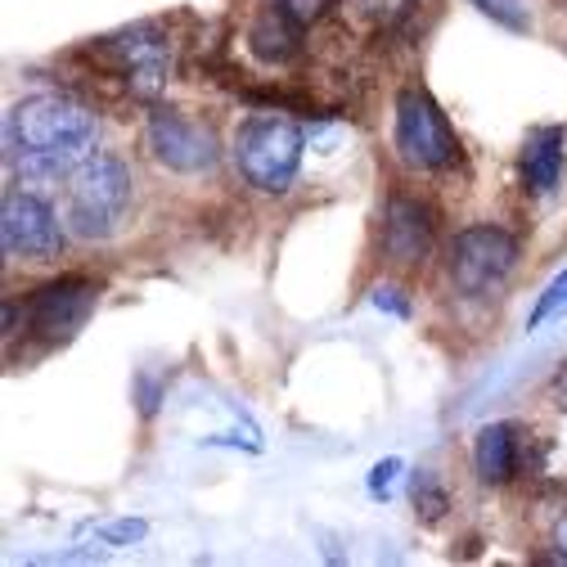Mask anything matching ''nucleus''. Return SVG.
Returning a JSON list of instances; mask_svg holds the SVG:
<instances>
[{
	"label": "nucleus",
	"mask_w": 567,
	"mask_h": 567,
	"mask_svg": "<svg viewBox=\"0 0 567 567\" xmlns=\"http://www.w3.org/2000/svg\"><path fill=\"white\" fill-rule=\"evenodd\" d=\"M131 207V167L117 154H86L68 172V230L109 239Z\"/></svg>",
	"instance_id": "nucleus-3"
},
{
	"label": "nucleus",
	"mask_w": 567,
	"mask_h": 567,
	"mask_svg": "<svg viewBox=\"0 0 567 567\" xmlns=\"http://www.w3.org/2000/svg\"><path fill=\"white\" fill-rule=\"evenodd\" d=\"M396 293H401V289H392V284H379V289H374V298H370V302H374L379 311H392V316H401V320H405V316H410V307H405V302H401Z\"/></svg>",
	"instance_id": "nucleus-19"
},
{
	"label": "nucleus",
	"mask_w": 567,
	"mask_h": 567,
	"mask_svg": "<svg viewBox=\"0 0 567 567\" xmlns=\"http://www.w3.org/2000/svg\"><path fill=\"white\" fill-rule=\"evenodd\" d=\"M298 28H302V23H298L289 10L270 6V10L257 19V28L248 32V41H252V50H257L266 63H284V59L298 54Z\"/></svg>",
	"instance_id": "nucleus-13"
},
{
	"label": "nucleus",
	"mask_w": 567,
	"mask_h": 567,
	"mask_svg": "<svg viewBox=\"0 0 567 567\" xmlns=\"http://www.w3.org/2000/svg\"><path fill=\"white\" fill-rule=\"evenodd\" d=\"M518 261V239L501 226H468L451 239V284L468 298L495 289Z\"/></svg>",
	"instance_id": "nucleus-4"
},
{
	"label": "nucleus",
	"mask_w": 567,
	"mask_h": 567,
	"mask_svg": "<svg viewBox=\"0 0 567 567\" xmlns=\"http://www.w3.org/2000/svg\"><path fill=\"white\" fill-rule=\"evenodd\" d=\"M150 150L167 172H181V176L212 172L221 158L212 126H203V122H194L176 109H154L150 113Z\"/></svg>",
	"instance_id": "nucleus-9"
},
{
	"label": "nucleus",
	"mask_w": 567,
	"mask_h": 567,
	"mask_svg": "<svg viewBox=\"0 0 567 567\" xmlns=\"http://www.w3.org/2000/svg\"><path fill=\"white\" fill-rule=\"evenodd\" d=\"M95 311V284L82 279V275H63V279H50L41 289L23 302V320L37 338L45 342H63L73 338Z\"/></svg>",
	"instance_id": "nucleus-8"
},
{
	"label": "nucleus",
	"mask_w": 567,
	"mask_h": 567,
	"mask_svg": "<svg viewBox=\"0 0 567 567\" xmlns=\"http://www.w3.org/2000/svg\"><path fill=\"white\" fill-rule=\"evenodd\" d=\"M0 239H6V257H23V261H54L63 248L54 207L32 189L6 194V207H0Z\"/></svg>",
	"instance_id": "nucleus-7"
},
{
	"label": "nucleus",
	"mask_w": 567,
	"mask_h": 567,
	"mask_svg": "<svg viewBox=\"0 0 567 567\" xmlns=\"http://www.w3.org/2000/svg\"><path fill=\"white\" fill-rule=\"evenodd\" d=\"M100 50L113 59V68L122 73V82L131 86L135 100H158V91L167 86V73H172V45L154 23H135L117 37H104Z\"/></svg>",
	"instance_id": "nucleus-6"
},
{
	"label": "nucleus",
	"mask_w": 567,
	"mask_h": 567,
	"mask_svg": "<svg viewBox=\"0 0 567 567\" xmlns=\"http://www.w3.org/2000/svg\"><path fill=\"white\" fill-rule=\"evenodd\" d=\"M554 549H558V558L567 563V518H558V527H554Z\"/></svg>",
	"instance_id": "nucleus-20"
},
{
	"label": "nucleus",
	"mask_w": 567,
	"mask_h": 567,
	"mask_svg": "<svg viewBox=\"0 0 567 567\" xmlns=\"http://www.w3.org/2000/svg\"><path fill=\"white\" fill-rule=\"evenodd\" d=\"M383 248L401 266H414V261L429 257V248H433L429 207L414 203V198H392L388 203V217H383Z\"/></svg>",
	"instance_id": "nucleus-10"
},
{
	"label": "nucleus",
	"mask_w": 567,
	"mask_h": 567,
	"mask_svg": "<svg viewBox=\"0 0 567 567\" xmlns=\"http://www.w3.org/2000/svg\"><path fill=\"white\" fill-rule=\"evenodd\" d=\"M554 396H558V405H567V365H563L558 379H554Z\"/></svg>",
	"instance_id": "nucleus-21"
},
{
	"label": "nucleus",
	"mask_w": 567,
	"mask_h": 567,
	"mask_svg": "<svg viewBox=\"0 0 567 567\" xmlns=\"http://www.w3.org/2000/svg\"><path fill=\"white\" fill-rule=\"evenodd\" d=\"M396 473H401V460H379V464L370 468V495H374V501H388Z\"/></svg>",
	"instance_id": "nucleus-17"
},
{
	"label": "nucleus",
	"mask_w": 567,
	"mask_h": 567,
	"mask_svg": "<svg viewBox=\"0 0 567 567\" xmlns=\"http://www.w3.org/2000/svg\"><path fill=\"white\" fill-rule=\"evenodd\" d=\"M95 113L68 95H28L6 117V145L19 163L23 181L45 176L59 181L68 167H78L95 145Z\"/></svg>",
	"instance_id": "nucleus-1"
},
{
	"label": "nucleus",
	"mask_w": 567,
	"mask_h": 567,
	"mask_svg": "<svg viewBox=\"0 0 567 567\" xmlns=\"http://www.w3.org/2000/svg\"><path fill=\"white\" fill-rule=\"evenodd\" d=\"M473 468L486 486H501L518 468V446H514V423H486L473 442Z\"/></svg>",
	"instance_id": "nucleus-11"
},
{
	"label": "nucleus",
	"mask_w": 567,
	"mask_h": 567,
	"mask_svg": "<svg viewBox=\"0 0 567 567\" xmlns=\"http://www.w3.org/2000/svg\"><path fill=\"white\" fill-rule=\"evenodd\" d=\"M275 6H279V10H289L298 23H316V19L333 6V0H275Z\"/></svg>",
	"instance_id": "nucleus-18"
},
{
	"label": "nucleus",
	"mask_w": 567,
	"mask_h": 567,
	"mask_svg": "<svg viewBox=\"0 0 567 567\" xmlns=\"http://www.w3.org/2000/svg\"><path fill=\"white\" fill-rule=\"evenodd\" d=\"M396 150L410 167H429V172L451 167L460 150L446 113L433 104V95H423L414 86L396 95Z\"/></svg>",
	"instance_id": "nucleus-5"
},
{
	"label": "nucleus",
	"mask_w": 567,
	"mask_h": 567,
	"mask_svg": "<svg viewBox=\"0 0 567 567\" xmlns=\"http://www.w3.org/2000/svg\"><path fill=\"white\" fill-rule=\"evenodd\" d=\"M477 6H482L495 23H505V28H514V32H527V14H523L518 0H477Z\"/></svg>",
	"instance_id": "nucleus-16"
},
{
	"label": "nucleus",
	"mask_w": 567,
	"mask_h": 567,
	"mask_svg": "<svg viewBox=\"0 0 567 567\" xmlns=\"http://www.w3.org/2000/svg\"><path fill=\"white\" fill-rule=\"evenodd\" d=\"M307 131L284 113H252L235 131V167L261 194H284L298 181Z\"/></svg>",
	"instance_id": "nucleus-2"
},
{
	"label": "nucleus",
	"mask_w": 567,
	"mask_h": 567,
	"mask_svg": "<svg viewBox=\"0 0 567 567\" xmlns=\"http://www.w3.org/2000/svg\"><path fill=\"white\" fill-rule=\"evenodd\" d=\"M86 532L95 536V545L126 549V545H140V540L150 536V523H145V518H117V523H91Z\"/></svg>",
	"instance_id": "nucleus-14"
},
{
	"label": "nucleus",
	"mask_w": 567,
	"mask_h": 567,
	"mask_svg": "<svg viewBox=\"0 0 567 567\" xmlns=\"http://www.w3.org/2000/svg\"><path fill=\"white\" fill-rule=\"evenodd\" d=\"M563 176V126H536L523 150V181L532 194H549Z\"/></svg>",
	"instance_id": "nucleus-12"
},
{
	"label": "nucleus",
	"mask_w": 567,
	"mask_h": 567,
	"mask_svg": "<svg viewBox=\"0 0 567 567\" xmlns=\"http://www.w3.org/2000/svg\"><path fill=\"white\" fill-rule=\"evenodd\" d=\"M414 509H419L423 523H442V514L451 509L446 491H442V482L433 473H414Z\"/></svg>",
	"instance_id": "nucleus-15"
}]
</instances>
